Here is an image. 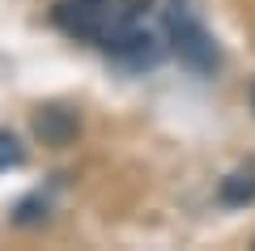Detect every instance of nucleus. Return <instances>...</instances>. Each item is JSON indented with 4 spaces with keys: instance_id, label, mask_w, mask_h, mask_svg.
Here are the masks:
<instances>
[{
    "instance_id": "f257e3e1",
    "label": "nucleus",
    "mask_w": 255,
    "mask_h": 251,
    "mask_svg": "<svg viewBox=\"0 0 255 251\" xmlns=\"http://www.w3.org/2000/svg\"><path fill=\"white\" fill-rule=\"evenodd\" d=\"M145 9L136 4H124V0H60L55 4V26L64 34L81 38V43H94L107 51L128 26H136V17Z\"/></svg>"
},
{
    "instance_id": "f03ea898",
    "label": "nucleus",
    "mask_w": 255,
    "mask_h": 251,
    "mask_svg": "<svg viewBox=\"0 0 255 251\" xmlns=\"http://www.w3.org/2000/svg\"><path fill=\"white\" fill-rule=\"evenodd\" d=\"M166 43H170L174 60H179L183 68H191L196 77L217 72V64H221L217 38H213L209 26L187 9V0H174V9L166 13Z\"/></svg>"
},
{
    "instance_id": "7ed1b4c3",
    "label": "nucleus",
    "mask_w": 255,
    "mask_h": 251,
    "mask_svg": "<svg viewBox=\"0 0 255 251\" xmlns=\"http://www.w3.org/2000/svg\"><path fill=\"white\" fill-rule=\"evenodd\" d=\"M107 55L119 60L124 68H153V64L166 55V47H162L157 34H149V30H140V26H128L124 34L107 47Z\"/></svg>"
},
{
    "instance_id": "20e7f679",
    "label": "nucleus",
    "mask_w": 255,
    "mask_h": 251,
    "mask_svg": "<svg viewBox=\"0 0 255 251\" xmlns=\"http://www.w3.org/2000/svg\"><path fill=\"white\" fill-rule=\"evenodd\" d=\"M221 205H251L255 200V162H243V166H234V171L221 179Z\"/></svg>"
},
{
    "instance_id": "39448f33",
    "label": "nucleus",
    "mask_w": 255,
    "mask_h": 251,
    "mask_svg": "<svg viewBox=\"0 0 255 251\" xmlns=\"http://www.w3.org/2000/svg\"><path fill=\"white\" fill-rule=\"evenodd\" d=\"M34 132L43 136V141H51V145H64L68 136L77 132V119H73V115H64V111H55V107H51V111H43V115L34 119Z\"/></svg>"
},
{
    "instance_id": "423d86ee",
    "label": "nucleus",
    "mask_w": 255,
    "mask_h": 251,
    "mask_svg": "<svg viewBox=\"0 0 255 251\" xmlns=\"http://www.w3.org/2000/svg\"><path fill=\"white\" fill-rule=\"evenodd\" d=\"M21 162H26L21 141L13 132H0V171H13V166H21Z\"/></svg>"
},
{
    "instance_id": "0eeeda50",
    "label": "nucleus",
    "mask_w": 255,
    "mask_h": 251,
    "mask_svg": "<svg viewBox=\"0 0 255 251\" xmlns=\"http://www.w3.org/2000/svg\"><path fill=\"white\" fill-rule=\"evenodd\" d=\"M124 4H136V9H149V4H153V0H124Z\"/></svg>"
},
{
    "instance_id": "6e6552de",
    "label": "nucleus",
    "mask_w": 255,
    "mask_h": 251,
    "mask_svg": "<svg viewBox=\"0 0 255 251\" xmlns=\"http://www.w3.org/2000/svg\"><path fill=\"white\" fill-rule=\"evenodd\" d=\"M251 107H255V90H251Z\"/></svg>"
}]
</instances>
